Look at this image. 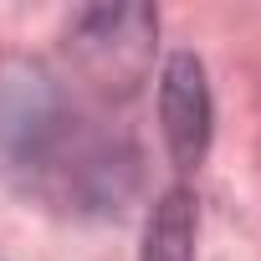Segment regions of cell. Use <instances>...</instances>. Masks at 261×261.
Segmentation results:
<instances>
[{
	"instance_id": "cell-2",
	"label": "cell",
	"mask_w": 261,
	"mask_h": 261,
	"mask_svg": "<svg viewBox=\"0 0 261 261\" xmlns=\"http://www.w3.org/2000/svg\"><path fill=\"white\" fill-rule=\"evenodd\" d=\"M154 11L144 6H102L82 11L72 26V51L77 67L97 87H134V77L149 67V41H154Z\"/></svg>"
},
{
	"instance_id": "cell-3",
	"label": "cell",
	"mask_w": 261,
	"mask_h": 261,
	"mask_svg": "<svg viewBox=\"0 0 261 261\" xmlns=\"http://www.w3.org/2000/svg\"><path fill=\"white\" fill-rule=\"evenodd\" d=\"M159 123H164L174 164L195 169L205 159V144H210V82L190 51L169 57V67L159 77Z\"/></svg>"
},
{
	"instance_id": "cell-4",
	"label": "cell",
	"mask_w": 261,
	"mask_h": 261,
	"mask_svg": "<svg viewBox=\"0 0 261 261\" xmlns=\"http://www.w3.org/2000/svg\"><path fill=\"white\" fill-rule=\"evenodd\" d=\"M139 261H195V195L185 185H174L154 205Z\"/></svg>"
},
{
	"instance_id": "cell-1",
	"label": "cell",
	"mask_w": 261,
	"mask_h": 261,
	"mask_svg": "<svg viewBox=\"0 0 261 261\" xmlns=\"http://www.w3.org/2000/svg\"><path fill=\"white\" fill-rule=\"evenodd\" d=\"M0 159L57 205H118L134 190V154L87 123L46 77H0Z\"/></svg>"
}]
</instances>
